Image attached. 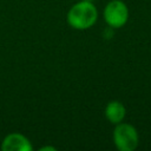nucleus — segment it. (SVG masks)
<instances>
[{
    "mask_svg": "<svg viewBox=\"0 0 151 151\" xmlns=\"http://www.w3.org/2000/svg\"><path fill=\"white\" fill-rule=\"evenodd\" d=\"M113 144L119 151H133L139 144V134L137 129L130 123L116 124L113 130Z\"/></svg>",
    "mask_w": 151,
    "mask_h": 151,
    "instance_id": "f03ea898",
    "label": "nucleus"
},
{
    "mask_svg": "<svg viewBox=\"0 0 151 151\" xmlns=\"http://www.w3.org/2000/svg\"><path fill=\"white\" fill-rule=\"evenodd\" d=\"M32 149L29 139L20 132H11L1 142L2 151H32Z\"/></svg>",
    "mask_w": 151,
    "mask_h": 151,
    "instance_id": "20e7f679",
    "label": "nucleus"
},
{
    "mask_svg": "<svg viewBox=\"0 0 151 151\" xmlns=\"http://www.w3.org/2000/svg\"><path fill=\"white\" fill-rule=\"evenodd\" d=\"M98 19V9L92 1L80 0L76 2L66 14L68 26L78 31L91 28Z\"/></svg>",
    "mask_w": 151,
    "mask_h": 151,
    "instance_id": "f257e3e1",
    "label": "nucleus"
},
{
    "mask_svg": "<svg viewBox=\"0 0 151 151\" xmlns=\"http://www.w3.org/2000/svg\"><path fill=\"white\" fill-rule=\"evenodd\" d=\"M87 1H92V0H87Z\"/></svg>",
    "mask_w": 151,
    "mask_h": 151,
    "instance_id": "0eeeda50",
    "label": "nucleus"
},
{
    "mask_svg": "<svg viewBox=\"0 0 151 151\" xmlns=\"http://www.w3.org/2000/svg\"><path fill=\"white\" fill-rule=\"evenodd\" d=\"M104 114H105V118L110 123L116 125V124L124 122L125 116H126V107L122 101L111 100L106 104L105 110H104Z\"/></svg>",
    "mask_w": 151,
    "mask_h": 151,
    "instance_id": "39448f33",
    "label": "nucleus"
},
{
    "mask_svg": "<svg viewBox=\"0 0 151 151\" xmlns=\"http://www.w3.org/2000/svg\"><path fill=\"white\" fill-rule=\"evenodd\" d=\"M104 21L112 28L123 27L129 20V8L123 0H111L103 12Z\"/></svg>",
    "mask_w": 151,
    "mask_h": 151,
    "instance_id": "7ed1b4c3",
    "label": "nucleus"
},
{
    "mask_svg": "<svg viewBox=\"0 0 151 151\" xmlns=\"http://www.w3.org/2000/svg\"><path fill=\"white\" fill-rule=\"evenodd\" d=\"M39 150H40V151H45V150H50V151H54V150H55V147H53V146H42V147H40Z\"/></svg>",
    "mask_w": 151,
    "mask_h": 151,
    "instance_id": "423d86ee",
    "label": "nucleus"
}]
</instances>
